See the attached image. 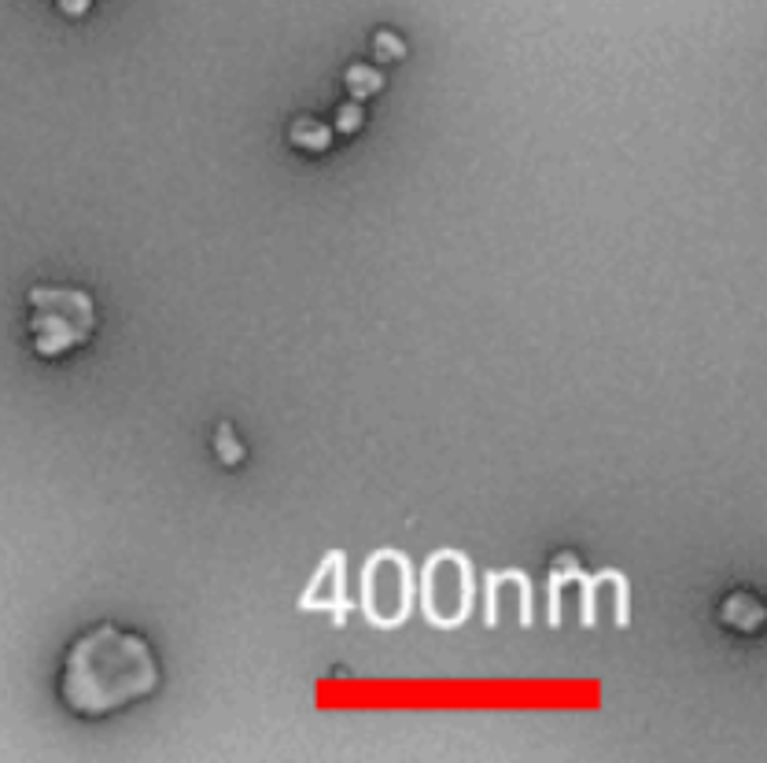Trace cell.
Returning a JSON list of instances; mask_svg holds the SVG:
<instances>
[{
	"label": "cell",
	"instance_id": "cell-1",
	"mask_svg": "<svg viewBox=\"0 0 767 763\" xmlns=\"http://www.w3.org/2000/svg\"><path fill=\"white\" fill-rule=\"evenodd\" d=\"M159 686V660L141 634L100 623L67 653L59 697L78 716H107Z\"/></svg>",
	"mask_w": 767,
	"mask_h": 763
},
{
	"label": "cell",
	"instance_id": "cell-2",
	"mask_svg": "<svg viewBox=\"0 0 767 763\" xmlns=\"http://www.w3.org/2000/svg\"><path fill=\"white\" fill-rule=\"evenodd\" d=\"M96 303L82 288L37 284L30 288V347L41 358H59L93 340Z\"/></svg>",
	"mask_w": 767,
	"mask_h": 763
},
{
	"label": "cell",
	"instance_id": "cell-3",
	"mask_svg": "<svg viewBox=\"0 0 767 763\" xmlns=\"http://www.w3.org/2000/svg\"><path fill=\"white\" fill-rule=\"evenodd\" d=\"M413 601H417V576H413L410 557L395 546L369 553L362 561V572H358L354 609L380 631H395L410 620Z\"/></svg>",
	"mask_w": 767,
	"mask_h": 763
},
{
	"label": "cell",
	"instance_id": "cell-4",
	"mask_svg": "<svg viewBox=\"0 0 767 763\" xmlns=\"http://www.w3.org/2000/svg\"><path fill=\"white\" fill-rule=\"evenodd\" d=\"M417 605L439 631H454L469 620L476 605V568L469 557L450 546L432 553L417 576Z\"/></svg>",
	"mask_w": 767,
	"mask_h": 763
},
{
	"label": "cell",
	"instance_id": "cell-5",
	"mask_svg": "<svg viewBox=\"0 0 767 763\" xmlns=\"http://www.w3.org/2000/svg\"><path fill=\"white\" fill-rule=\"evenodd\" d=\"M299 609L303 612H325L332 627H343L347 616L354 612V598L347 594V553L329 550L318 561L314 576L299 594Z\"/></svg>",
	"mask_w": 767,
	"mask_h": 763
},
{
	"label": "cell",
	"instance_id": "cell-6",
	"mask_svg": "<svg viewBox=\"0 0 767 763\" xmlns=\"http://www.w3.org/2000/svg\"><path fill=\"white\" fill-rule=\"evenodd\" d=\"M583 576V564L572 550L557 553L554 564H550V579H546V623L550 627H561V601H565V590Z\"/></svg>",
	"mask_w": 767,
	"mask_h": 763
},
{
	"label": "cell",
	"instance_id": "cell-7",
	"mask_svg": "<svg viewBox=\"0 0 767 763\" xmlns=\"http://www.w3.org/2000/svg\"><path fill=\"white\" fill-rule=\"evenodd\" d=\"M720 620L734 631H760V623H764V605L753 598V594H731V598L720 605Z\"/></svg>",
	"mask_w": 767,
	"mask_h": 763
},
{
	"label": "cell",
	"instance_id": "cell-8",
	"mask_svg": "<svg viewBox=\"0 0 767 763\" xmlns=\"http://www.w3.org/2000/svg\"><path fill=\"white\" fill-rule=\"evenodd\" d=\"M288 137H292V144L303 148V152H329L332 148V126L310 115L295 118L292 126H288Z\"/></svg>",
	"mask_w": 767,
	"mask_h": 763
},
{
	"label": "cell",
	"instance_id": "cell-9",
	"mask_svg": "<svg viewBox=\"0 0 767 763\" xmlns=\"http://www.w3.org/2000/svg\"><path fill=\"white\" fill-rule=\"evenodd\" d=\"M343 85H347V93H351V100H369V96H377L380 89H384V74H380V67H373V63H351L347 71H343Z\"/></svg>",
	"mask_w": 767,
	"mask_h": 763
},
{
	"label": "cell",
	"instance_id": "cell-10",
	"mask_svg": "<svg viewBox=\"0 0 767 763\" xmlns=\"http://www.w3.org/2000/svg\"><path fill=\"white\" fill-rule=\"evenodd\" d=\"M211 447H214V458L222 461L225 469L240 465V461H244V454H248V450H244V443H240V435H236V428H233V424H225V421L214 428V443H211Z\"/></svg>",
	"mask_w": 767,
	"mask_h": 763
},
{
	"label": "cell",
	"instance_id": "cell-11",
	"mask_svg": "<svg viewBox=\"0 0 767 763\" xmlns=\"http://www.w3.org/2000/svg\"><path fill=\"white\" fill-rule=\"evenodd\" d=\"M366 126V111L358 100H347V104L336 107V115H332V133H343V137H354V133Z\"/></svg>",
	"mask_w": 767,
	"mask_h": 763
},
{
	"label": "cell",
	"instance_id": "cell-12",
	"mask_svg": "<svg viewBox=\"0 0 767 763\" xmlns=\"http://www.w3.org/2000/svg\"><path fill=\"white\" fill-rule=\"evenodd\" d=\"M373 59H380V63H399V59H406V41H402L395 30H377V34H373Z\"/></svg>",
	"mask_w": 767,
	"mask_h": 763
},
{
	"label": "cell",
	"instance_id": "cell-13",
	"mask_svg": "<svg viewBox=\"0 0 767 763\" xmlns=\"http://www.w3.org/2000/svg\"><path fill=\"white\" fill-rule=\"evenodd\" d=\"M56 4H59V12H63V15L78 19V15L89 12V4H93V0H56Z\"/></svg>",
	"mask_w": 767,
	"mask_h": 763
}]
</instances>
